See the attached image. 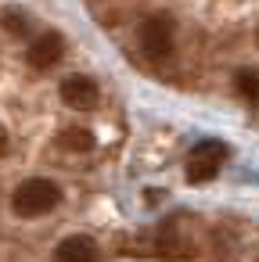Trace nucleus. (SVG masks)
<instances>
[{
  "mask_svg": "<svg viewBox=\"0 0 259 262\" xmlns=\"http://www.w3.org/2000/svg\"><path fill=\"white\" fill-rule=\"evenodd\" d=\"M62 147L65 151H90L94 137L87 129H79V126H69V129H62Z\"/></svg>",
  "mask_w": 259,
  "mask_h": 262,
  "instance_id": "6e6552de",
  "label": "nucleus"
},
{
  "mask_svg": "<svg viewBox=\"0 0 259 262\" xmlns=\"http://www.w3.org/2000/svg\"><path fill=\"white\" fill-rule=\"evenodd\" d=\"M234 90H237L248 104H259V72H255V69H237Z\"/></svg>",
  "mask_w": 259,
  "mask_h": 262,
  "instance_id": "0eeeda50",
  "label": "nucleus"
},
{
  "mask_svg": "<svg viewBox=\"0 0 259 262\" xmlns=\"http://www.w3.org/2000/svg\"><path fill=\"white\" fill-rule=\"evenodd\" d=\"M54 262H97V248H94L90 237L72 233L54 248Z\"/></svg>",
  "mask_w": 259,
  "mask_h": 262,
  "instance_id": "39448f33",
  "label": "nucleus"
},
{
  "mask_svg": "<svg viewBox=\"0 0 259 262\" xmlns=\"http://www.w3.org/2000/svg\"><path fill=\"white\" fill-rule=\"evenodd\" d=\"M62 101H65L69 108H76V112L94 108V104H97V83L87 79V76H69V79L62 83Z\"/></svg>",
  "mask_w": 259,
  "mask_h": 262,
  "instance_id": "20e7f679",
  "label": "nucleus"
},
{
  "mask_svg": "<svg viewBox=\"0 0 259 262\" xmlns=\"http://www.w3.org/2000/svg\"><path fill=\"white\" fill-rule=\"evenodd\" d=\"M141 51L158 61L166 54H173V22L166 15H151L144 26H141Z\"/></svg>",
  "mask_w": 259,
  "mask_h": 262,
  "instance_id": "7ed1b4c3",
  "label": "nucleus"
},
{
  "mask_svg": "<svg viewBox=\"0 0 259 262\" xmlns=\"http://www.w3.org/2000/svg\"><path fill=\"white\" fill-rule=\"evenodd\" d=\"M4 22H8V33H15V36H22L29 29V18L18 15V11H4Z\"/></svg>",
  "mask_w": 259,
  "mask_h": 262,
  "instance_id": "1a4fd4ad",
  "label": "nucleus"
},
{
  "mask_svg": "<svg viewBox=\"0 0 259 262\" xmlns=\"http://www.w3.org/2000/svg\"><path fill=\"white\" fill-rule=\"evenodd\" d=\"M58 201H62V190H58L51 180H44V176H33V180H26V183L15 190V198H11V208H15L18 215L33 219V215H47V212H51Z\"/></svg>",
  "mask_w": 259,
  "mask_h": 262,
  "instance_id": "f257e3e1",
  "label": "nucleus"
},
{
  "mask_svg": "<svg viewBox=\"0 0 259 262\" xmlns=\"http://www.w3.org/2000/svg\"><path fill=\"white\" fill-rule=\"evenodd\" d=\"M62 36L58 33H44V36H36L33 40V47H29V65L33 69H51L58 58H62Z\"/></svg>",
  "mask_w": 259,
  "mask_h": 262,
  "instance_id": "423d86ee",
  "label": "nucleus"
},
{
  "mask_svg": "<svg viewBox=\"0 0 259 262\" xmlns=\"http://www.w3.org/2000/svg\"><path fill=\"white\" fill-rule=\"evenodd\" d=\"M223 162H227V147L220 140H202L191 151V158H187V180L191 183H205V180H212L223 169Z\"/></svg>",
  "mask_w": 259,
  "mask_h": 262,
  "instance_id": "f03ea898",
  "label": "nucleus"
},
{
  "mask_svg": "<svg viewBox=\"0 0 259 262\" xmlns=\"http://www.w3.org/2000/svg\"><path fill=\"white\" fill-rule=\"evenodd\" d=\"M4 155H8V133L0 129V158H4Z\"/></svg>",
  "mask_w": 259,
  "mask_h": 262,
  "instance_id": "9d476101",
  "label": "nucleus"
}]
</instances>
